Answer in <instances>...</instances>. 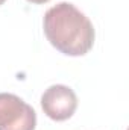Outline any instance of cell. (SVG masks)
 Here are the masks:
<instances>
[{
	"label": "cell",
	"mask_w": 129,
	"mask_h": 130,
	"mask_svg": "<svg viewBox=\"0 0 129 130\" xmlns=\"http://www.w3.org/2000/svg\"><path fill=\"white\" fill-rule=\"evenodd\" d=\"M43 27L47 41L67 56H84L94 45L93 23L68 2H61L46 12Z\"/></svg>",
	"instance_id": "6da1fadb"
},
{
	"label": "cell",
	"mask_w": 129,
	"mask_h": 130,
	"mask_svg": "<svg viewBox=\"0 0 129 130\" xmlns=\"http://www.w3.org/2000/svg\"><path fill=\"white\" fill-rule=\"evenodd\" d=\"M35 126L32 106L14 94L0 92V130H35Z\"/></svg>",
	"instance_id": "7a4b0ae2"
},
{
	"label": "cell",
	"mask_w": 129,
	"mask_h": 130,
	"mask_svg": "<svg viewBox=\"0 0 129 130\" xmlns=\"http://www.w3.org/2000/svg\"><path fill=\"white\" fill-rule=\"evenodd\" d=\"M41 107L53 121H65L73 117L78 109L74 91L65 85H52L41 95Z\"/></svg>",
	"instance_id": "3957f363"
},
{
	"label": "cell",
	"mask_w": 129,
	"mask_h": 130,
	"mask_svg": "<svg viewBox=\"0 0 129 130\" xmlns=\"http://www.w3.org/2000/svg\"><path fill=\"white\" fill-rule=\"evenodd\" d=\"M29 3H33V5H44V3H47V2H50V0H28Z\"/></svg>",
	"instance_id": "277c9868"
},
{
	"label": "cell",
	"mask_w": 129,
	"mask_h": 130,
	"mask_svg": "<svg viewBox=\"0 0 129 130\" xmlns=\"http://www.w3.org/2000/svg\"><path fill=\"white\" fill-rule=\"evenodd\" d=\"M5 2H6V0H0V6H2V5H3Z\"/></svg>",
	"instance_id": "5b68a950"
}]
</instances>
